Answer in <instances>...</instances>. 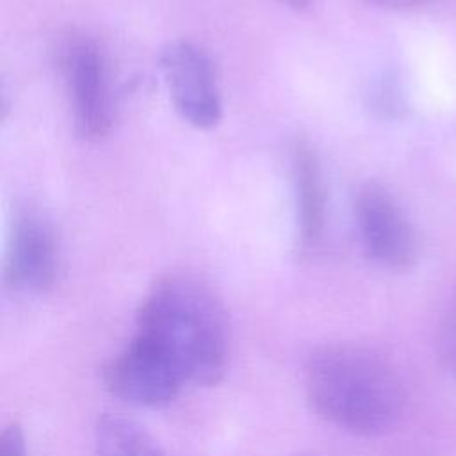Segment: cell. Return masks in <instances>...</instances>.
Returning a JSON list of instances; mask_svg holds the SVG:
<instances>
[{
	"label": "cell",
	"mask_w": 456,
	"mask_h": 456,
	"mask_svg": "<svg viewBox=\"0 0 456 456\" xmlns=\"http://www.w3.org/2000/svg\"><path fill=\"white\" fill-rule=\"evenodd\" d=\"M135 324V333L167 356L185 385H216L226 372L228 314L203 280L187 273L157 278L139 305Z\"/></svg>",
	"instance_id": "obj_1"
},
{
	"label": "cell",
	"mask_w": 456,
	"mask_h": 456,
	"mask_svg": "<svg viewBox=\"0 0 456 456\" xmlns=\"http://www.w3.org/2000/svg\"><path fill=\"white\" fill-rule=\"evenodd\" d=\"M306 397L326 422L362 436L394 429L404 413V388L388 360L360 344H326L305 369Z\"/></svg>",
	"instance_id": "obj_2"
},
{
	"label": "cell",
	"mask_w": 456,
	"mask_h": 456,
	"mask_svg": "<svg viewBox=\"0 0 456 456\" xmlns=\"http://www.w3.org/2000/svg\"><path fill=\"white\" fill-rule=\"evenodd\" d=\"M159 69L178 116L194 128H214L223 118L216 68L203 48L178 39L159 55Z\"/></svg>",
	"instance_id": "obj_3"
},
{
	"label": "cell",
	"mask_w": 456,
	"mask_h": 456,
	"mask_svg": "<svg viewBox=\"0 0 456 456\" xmlns=\"http://www.w3.org/2000/svg\"><path fill=\"white\" fill-rule=\"evenodd\" d=\"M354 219L367 255L381 267L406 271L419 258V235L394 194L376 182L354 198Z\"/></svg>",
	"instance_id": "obj_4"
},
{
	"label": "cell",
	"mask_w": 456,
	"mask_h": 456,
	"mask_svg": "<svg viewBox=\"0 0 456 456\" xmlns=\"http://www.w3.org/2000/svg\"><path fill=\"white\" fill-rule=\"evenodd\" d=\"M73 123L80 137L103 139L112 126L109 71L98 46L84 37L69 39L61 55Z\"/></svg>",
	"instance_id": "obj_5"
},
{
	"label": "cell",
	"mask_w": 456,
	"mask_h": 456,
	"mask_svg": "<svg viewBox=\"0 0 456 456\" xmlns=\"http://www.w3.org/2000/svg\"><path fill=\"white\" fill-rule=\"evenodd\" d=\"M103 383L112 395L135 406L166 404L185 385L167 356L137 333L107 363Z\"/></svg>",
	"instance_id": "obj_6"
},
{
	"label": "cell",
	"mask_w": 456,
	"mask_h": 456,
	"mask_svg": "<svg viewBox=\"0 0 456 456\" xmlns=\"http://www.w3.org/2000/svg\"><path fill=\"white\" fill-rule=\"evenodd\" d=\"M59 267L57 240L52 226L37 214L16 219L4 260V283L14 292H45Z\"/></svg>",
	"instance_id": "obj_7"
},
{
	"label": "cell",
	"mask_w": 456,
	"mask_h": 456,
	"mask_svg": "<svg viewBox=\"0 0 456 456\" xmlns=\"http://www.w3.org/2000/svg\"><path fill=\"white\" fill-rule=\"evenodd\" d=\"M290 169L296 198V223L301 248H314L326 224V191L317 151L306 139L290 148Z\"/></svg>",
	"instance_id": "obj_8"
},
{
	"label": "cell",
	"mask_w": 456,
	"mask_h": 456,
	"mask_svg": "<svg viewBox=\"0 0 456 456\" xmlns=\"http://www.w3.org/2000/svg\"><path fill=\"white\" fill-rule=\"evenodd\" d=\"M93 456H166L159 442L135 420L105 413L93 431Z\"/></svg>",
	"instance_id": "obj_9"
},
{
	"label": "cell",
	"mask_w": 456,
	"mask_h": 456,
	"mask_svg": "<svg viewBox=\"0 0 456 456\" xmlns=\"http://www.w3.org/2000/svg\"><path fill=\"white\" fill-rule=\"evenodd\" d=\"M440 351L442 358L452 376H456V296L452 297L449 310L442 322L440 335Z\"/></svg>",
	"instance_id": "obj_10"
},
{
	"label": "cell",
	"mask_w": 456,
	"mask_h": 456,
	"mask_svg": "<svg viewBox=\"0 0 456 456\" xmlns=\"http://www.w3.org/2000/svg\"><path fill=\"white\" fill-rule=\"evenodd\" d=\"M0 456H27L25 435L20 424H9L0 436Z\"/></svg>",
	"instance_id": "obj_11"
},
{
	"label": "cell",
	"mask_w": 456,
	"mask_h": 456,
	"mask_svg": "<svg viewBox=\"0 0 456 456\" xmlns=\"http://www.w3.org/2000/svg\"><path fill=\"white\" fill-rule=\"evenodd\" d=\"M372 5H378V7H383V9H397V11H403V9H413V7H420V5H426L433 0H365Z\"/></svg>",
	"instance_id": "obj_12"
},
{
	"label": "cell",
	"mask_w": 456,
	"mask_h": 456,
	"mask_svg": "<svg viewBox=\"0 0 456 456\" xmlns=\"http://www.w3.org/2000/svg\"><path fill=\"white\" fill-rule=\"evenodd\" d=\"M283 5L290 7V9H296V11H301V9H306L310 5L312 0H280Z\"/></svg>",
	"instance_id": "obj_13"
}]
</instances>
